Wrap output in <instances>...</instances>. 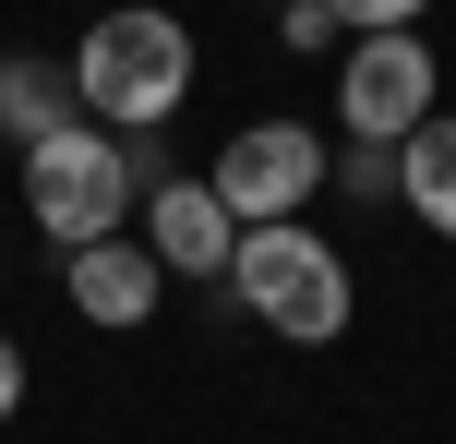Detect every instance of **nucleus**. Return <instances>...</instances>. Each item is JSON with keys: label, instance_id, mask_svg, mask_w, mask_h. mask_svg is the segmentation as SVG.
Segmentation results:
<instances>
[{"label": "nucleus", "instance_id": "obj_13", "mask_svg": "<svg viewBox=\"0 0 456 444\" xmlns=\"http://www.w3.org/2000/svg\"><path fill=\"white\" fill-rule=\"evenodd\" d=\"M12 408H24V349L0 336V421H12Z\"/></svg>", "mask_w": 456, "mask_h": 444}, {"label": "nucleus", "instance_id": "obj_9", "mask_svg": "<svg viewBox=\"0 0 456 444\" xmlns=\"http://www.w3.org/2000/svg\"><path fill=\"white\" fill-rule=\"evenodd\" d=\"M396 205H409L433 240H456V120L444 109L420 120V133H396Z\"/></svg>", "mask_w": 456, "mask_h": 444}, {"label": "nucleus", "instance_id": "obj_12", "mask_svg": "<svg viewBox=\"0 0 456 444\" xmlns=\"http://www.w3.org/2000/svg\"><path fill=\"white\" fill-rule=\"evenodd\" d=\"M420 12H433V0H337L348 36H372V24H420Z\"/></svg>", "mask_w": 456, "mask_h": 444}, {"label": "nucleus", "instance_id": "obj_3", "mask_svg": "<svg viewBox=\"0 0 456 444\" xmlns=\"http://www.w3.org/2000/svg\"><path fill=\"white\" fill-rule=\"evenodd\" d=\"M133 205H144V181H133V144H120L109 120H61V133L24 144V216H37L61 253L72 240H109Z\"/></svg>", "mask_w": 456, "mask_h": 444}, {"label": "nucleus", "instance_id": "obj_4", "mask_svg": "<svg viewBox=\"0 0 456 444\" xmlns=\"http://www.w3.org/2000/svg\"><path fill=\"white\" fill-rule=\"evenodd\" d=\"M216 205L240 216V229H265V216H300L324 181H337V157H324V133L313 120H240V133L216 144Z\"/></svg>", "mask_w": 456, "mask_h": 444}, {"label": "nucleus", "instance_id": "obj_2", "mask_svg": "<svg viewBox=\"0 0 456 444\" xmlns=\"http://www.w3.org/2000/svg\"><path fill=\"white\" fill-rule=\"evenodd\" d=\"M228 301L252 312L265 336H289V349H324V336H348V253L324 229H300V216H265V229H240V253H228Z\"/></svg>", "mask_w": 456, "mask_h": 444}, {"label": "nucleus", "instance_id": "obj_1", "mask_svg": "<svg viewBox=\"0 0 456 444\" xmlns=\"http://www.w3.org/2000/svg\"><path fill=\"white\" fill-rule=\"evenodd\" d=\"M72 85H85V120H109V133H168L192 109V24L157 12V0H120V12L85 24Z\"/></svg>", "mask_w": 456, "mask_h": 444}, {"label": "nucleus", "instance_id": "obj_8", "mask_svg": "<svg viewBox=\"0 0 456 444\" xmlns=\"http://www.w3.org/2000/svg\"><path fill=\"white\" fill-rule=\"evenodd\" d=\"M61 120H85V85H72V61L0 48V133H12V144H37V133H61Z\"/></svg>", "mask_w": 456, "mask_h": 444}, {"label": "nucleus", "instance_id": "obj_10", "mask_svg": "<svg viewBox=\"0 0 456 444\" xmlns=\"http://www.w3.org/2000/svg\"><path fill=\"white\" fill-rule=\"evenodd\" d=\"M276 36H289V48H324V36H348V24H337V0H276Z\"/></svg>", "mask_w": 456, "mask_h": 444}, {"label": "nucleus", "instance_id": "obj_7", "mask_svg": "<svg viewBox=\"0 0 456 444\" xmlns=\"http://www.w3.org/2000/svg\"><path fill=\"white\" fill-rule=\"evenodd\" d=\"M61 288H72V312L85 325H109V336H133V325H157V288H168V264L144 253V240H72L61 253Z\"/></svg>", "mask_w": 456, "mask_h": 444}, {"label": "nucleus", "instance_id": "obj_6", "mask_svg": "<svg viewBox=\"0 0 456 444\" xmlns=\"http://www.w3.org/2000/svg\"><path fill=\"white\" fill-rule=\"evenodd\" d=\"M144 253L168 264V277H228V253H240V216L216 205V181H181V168H157L144 181Z\"/></svg>", "mask_w": 456, "mask_h": 444}, {"label": "nucleus", "instance_id": "obj_11", "mask_svg": "<svg viewBox=\"0 0 456 444\" xmlns=\"http://www.w3.org/2000/svg\"><path fill=\"white\" fill-rule=\"evenodd\" d=\"M337 181H348V192H396V144H361V133H348Z\"/></svg>", "mask_w": 456, "mask_h": 444}, {"label": "nucleus", "instance_id": "obj_5", "mask_svg": "<svg viewBox=\"0 0 456 444\" xmlns=\"http://www.w3.org/2000/svg\"><path fill=\"white\" fill-rule=\"evenodd\" d=\"M433 96H444L433 48H420L409 24H372V36L348 48V72H337V133L396 144V133H420V120H433Z\"/></svg>", "mask_w": 456, "mask_h": 444}, {"label": "nucleus", "instance_id": "obj_14", "mask_svg": "<svg viewBox=\"0 0 456 444\" xmlns=\"http://www.w3.org/2000/svg\"><path fill=\"white\" fill-rule=\"evenodd\" d=\"M265 12H276V0H265Z\"/></svg>", "mask_w": 456, "mask_h": 444}]
</instances>
